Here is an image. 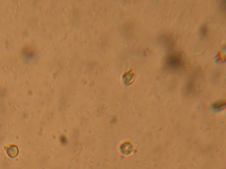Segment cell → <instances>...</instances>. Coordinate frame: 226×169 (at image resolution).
Segmentation results:
<instances>
[{
	"label": "cell",
	"instance_id": "6da1fadb",
	"mask_svg": "<svg viewBox=\"0 0 226 169\" xmlns=\"http://www.w3.org/2000/svg\"><path fill=\"white\" fill-rule=\"evenodd\" d=\"M184 60L180 54L172 53L166 57L165 60V67L171 71H179L184 66Z\"/></svg>",
	"mask_w": 226,
	"mask_h": 169
},
{
	"label": "cell",
	"instance_id": "277c9868",
	"mask_svg": "<svg viewBox=\"0 0 226 169\" xmlns=\"http://www.w3.org/2000/svg\"><path fill=\"white\" fill-rule=\"evenodd\" d=\"M208 33V28L206 25H204L201 27L200 29V33L203 37L206 36Z\"/></svg>",
	"mask_w": 226,
	"mask_h": 169
},
{
	"label": "cell",
	"instance_id": "7a4b0ae2",
	"mask_svg": "<svg viewBox=\"0 0 226 169\" xmlns=\"http://www.w3.org/2000/svg\"><path fill=\"white\" fill-rule=\"evenodd\" d=\"M163 45L168 48H172L175 45V42L173 38L167 35H163L160 38Z\"/></svg>",
	"mask_w": 226,
	"mask_h": 169
},
{
	"label": "cell",
	"instance_id": "5b68a950",
	"mask_svg": "<svg viewBox=\"0 0 226 169\" xmlns=\"http://www.w3.org/2000/svg\"><path fill=\"white\" fill-rule=\"evenodd\" d=\"M223 105H225V103H223V102H219L218 103L215 104V107H216L217 108H220V107H223Z\"/></svg>",
	"mask_w": 226,
	"mask_h": 169
},
{
	"label": "cell",
	"instance_id": "3957f363",
	"mask_svg": "<svg viewBox=\"0 0 226 169\" xmlns=\"http://www.w3.org/2000/svg\"><path fill=\"white\" fill-rule=\"evenodd\" d=\"M16 148V147H15V146H13V147L10 148V149L11 151H8V154L9 155V156L11 158H14L17 156V155L18 154V151H14V150Z\"/></svg>",
	"mask_w": 226,
	"mask_h": 169
}]
</instances>
